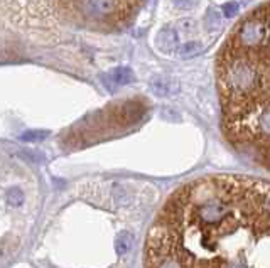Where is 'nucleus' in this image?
<instances>
[{
    "mask_svg": "<svg viewBox=\"0 0 270 268\" xmlns=\"http://www.w3.org/2000/svg\"><path fill=\"white\" fill-rule=\"evenodd\" d=\"M144 268H270V180L216 174L183 184L149 229Z\"/></svg>",
    "mask_w": 270,
    "mask_h": 268,
    "instance_id": "f257e3e1",
    "label": "nucleus"
},
{
    "mask_svg": "<svg viewBox=\"0 0 270 268\" xmlns=\"http://www.w3.org/2000/svg\"><path fill=\"white\" fill-rule=\"evenodd\" d=\"M218 79L231 103L270 122V2L235 27L219 54Z\"/></svg>",
    "mask_w": 270,
    "mask_h": 268,
    "instance_id": "f03ea898",
    "label": "nucleus"
},
{
    "mask_svg": "<svg viewBox=\"0 0 270 268\" xmlns=\"http://www.w3.org/2000/svg\"><path fill=\"white\" fill-rule=\"evenodd\" d=\"M134 5L127 0H71L75 12L88 20H118L130 14Z\"/></svg>",
    "mask_w": 270,
    "mask_h": 268,
    "instance_id": "7ed1b4c3",
    "label": "nucleus"
},
{
    "mask_svg": "<svg viewBox=\"0 0 270 268\" xmlns=\"http://www.w3.org/2000/svg\"><path fill=\"white\" fill-rule=\"evenodd\" d=\"M103 81L107 83L108 88H115V86H125L134 81V73L129 68H115L107 76H103Z\"/></svg>",
    "mask_w": 270,
    "mask_h": 268,
    "instance_id": "20e7f679",
    "label": "nucleus"
},
{
    "mask_svg": "<svg viewBox=\"0 0 270 268\" xmlns=\"http://www.w3.org/2000/svg\"><path fill=\"white\" fill-rule=\"evenodd\" d=\"M157 44L164 51H170L173 47H176L178 44V34L173 29H164L161 31V34L157 36Z\"/></svg>",
    "mask_w": 270,
    "mask_h": 268,
    "instance_id": "39448f33",
    "label": "nucleus"
},
{
    "mask_svg": "<svg viewBox=\"0 0 270 268\" xmlns=\"http://www.w3.org/2000/svg\"><path fill=\"white\" fill-rule=\"evenodd\" d=\"M132 245H134V236L129 231H120L117 236V242H115V250H117L118 255H127L132 250Z\"/></svg>",
    "mask_w": 270,
    "mask_h": 268,
    "instance_id": "423d86ee",
    "label": "nucleus"
},
{
    "mask_svg": "<svg viewBox=\"0 0 270 268\" xmlns=\"http://www.w3.org/2000/svg\"><path fill=\"white\" fill-rule=\"evenodd\" d=\"M203 51V44L200 41H189V42H184V44H181L178 52L181 58H192L196 56V54H200Z\"/></svg>",
    "mask_w": 270,
    "mask_h": 268,
    "instance_id": "0eeeda50",
    "label": "nucleus"
},
{
    "mask_svg": "<svg viewBox=\"0 0 270 268\" xmlns=\"http://www.w3.org/2000/svg\"><path fill=\"white\" fill-rule=\"evenodd\" d=\"M151 86H152V90L156 95L162 96V95H167L169 93V81L166 78H154Z\"/></svg>",
    "mask_w": 270,
    "mask_h": 268,
    "instance_id": "6e6552de",
    "label": "nucleus"
},
{
    "mask_svg": "<svg viewBox=\"0 0 270 268\" xmlns=\"http://www.w3.org/2000/svg\"><path fill=\"white\" fill-rule=\"evenodd\" d=\"M49 135V132H46V130H29V132L22 133L20 135V140L24 142H39V140H44L46 137Z\"/></svg>",
    "mask_w": 270,
    "mask_h": 268,
    "instance_id": "1a4fd4ad",
    "label": "nucleus"
},
{
    "mask_svg": "<svg viewBox=\"0 0 270 268\" xmlns=\"http://www.w3.org/2000/svg\"><path fill=\"white\" fill-rule=\"evenodd\" d=\"M206 27L209 31H216L219 27V15L214 9H209L206 14Z\"/></svg>",
    "mask_w": 270,
    "mask_h": 268,
    "instance_id": "9d476101",
    "label": "nucleus"
},
{
    "mask_svg": "<svg viewBox=\"0 0 270 268\" xmlns=\"http://www.w3.org/2000/svg\"><path fill=\"white\" fill-rule=\"evenodd\" d=\"M238 9H240L238 2H228V4H225L223 5V15H225V17H235L236 12H238Z\"/></svg>",
    "mask_w": 270,
    "mask_h": 268,
    "instance_id": "9b49d317",
    "label": "nucleus"
},
{
    "mask_svg": "<svg viewBox=\"0 0 270 268\" xmlns=\"http://www.w3.org/2000/svg\"><path fill=\"white\" fill-rule=\"evenodd\" d=\"M174 5L178 9H184V10H189V9H194L198 0H173Z\"/></svg>",
    "mask_w": 270,
    "mask_h": 268,
    "instance_id": "f8f14e48",
    "label": "nucleus"
}]
</instances>
